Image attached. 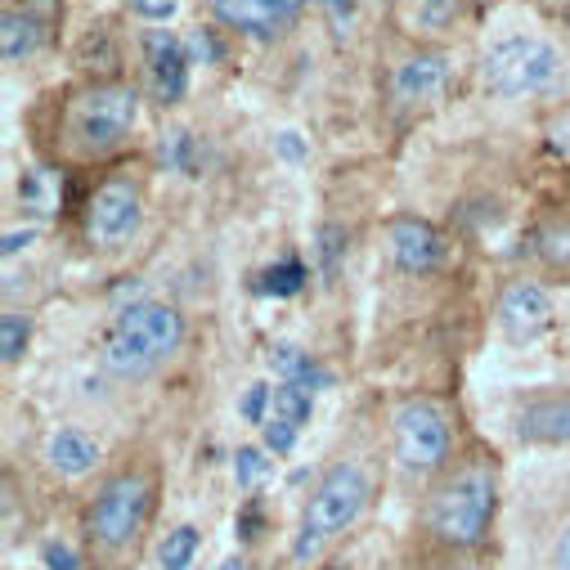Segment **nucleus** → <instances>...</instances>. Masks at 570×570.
<instances>
[{"instance_id": "1", "label": "nucleus", "mask_w": 570, "mask_h": 570, "mask_svg": "<svg viewBox=\"0 0 570 570\" xmlns=\"http://www.w3.org/2000/svg\"><path fill=\"white\" fill-rule=\"evenodd\" d=\"M185 346V320L176 306H163V302H135L126 306L108 337H104V368L121 382H139L158 373L176 351Z\"/></svg>"}, {"instance_id": "2", "label": "nucleus", "mask_w": 570, "mask_h": 570, "mask_svg": "<svg viewBox=\"0 0 570 570\" xmlns=\"http://www.w3.org/2000/svg\"><path fill=\"white\" fill-rule=\"evenodd\" d=\"M139 121V95L126 81H95L77 90L63 108V135L81 158H104L121 149Z\"/></svg>"}, {"instance_id": "3", "label": "nucleus", "mask_w": 570, "mask_h": 570, "mask_svg": "<svg viewBox=\"0 0 570 570\" xmlns=\"http://www.w3.org/2000/svg\"><path fill=\"white\" fill-rule=\"evenodd\" d=\"M368 503V476L360 463H337L311 494L306 512H302V530L293 539V557L311 561L315 552H324V543H333Z\"/></svg>"}, {"instance_id": "4", "label": "nucleus", "mask_w": 570, "mask_h": 570, "mask_svg": "<svg viewBox=\"0 0 570 570\" xmlns=\"http://www.w3.org/2000/svg\"><path fill=\"white\" fill-rule=\"evenodd\" d=\"M494 517V472L485 463L463 468L454 481L441 485V494L432 499V534L450 548H472Z\"/></svg>"}, {"instance_id": "5", "label": "nucleus", "mask_w": 570, "mask_h": 570, "mask_svg": "<svg viewBox=\"0 0 570 570\" xmlns=\"http://www.w3.org/2000/svg\"><path fill=\"white\" fill-rule=\"evenodd\" d=\"M481 77H485V90L490 95H499V99H525V95L548 90L561 77V55L543 37L512 32V37H503V41H494L485 50Z\"/></svg>"}, {"instance_id": "6", "label": "nucleus", "mask_w": 570, "mask_h": 570, "mask_svg": "<svg viewBox=\"0 0 570 570\" xmlns=\"http://www.w3.org/2000/svg\"><path fill=\"white\" fill-rule=\"evenodd\" d=\"M450 454V417L432 400H404L395 409V463L409 476L436 472Z\"/></svg>"}, {"instance_id": "7", "label": "nucleus", "mask_w": 570, "mask_h": 570, "mask_svg": "<svg viewBox=\"0 0 570 570\" xmlns=\"http://www.w3.org/2000/svg\"><path fill=\"white\" fill-rule=\"evenodd\" d=\"M149 499H154V481L145 476V472H121V476H112L104 490H99V499H95V508H90V530H95V539L104 543V548H126L135 534H139V525H145V517H149Z\"/></svg>"}, {"instance_id": "8", "label": "nucleus", "mask_w": 570, "mask_h": 570, "mask_svg": "<svg viewBox=\"0 0 570 570\" xmlns=\"http://www.w3.org/2000/svg\"><path fill=\"white\" fill-rule=\"evenodd\" d=\"M139 225H145V198H139V185L130 176H112L104 180L90 203H86V238L104 252L126 247Z\"/></svg>"}, {"instance_id": "9", "label": "nucleus", "mask_w": 570, "mask_h": 570, "mask_svg": "<svg viewBox=\"0 0 570 570\" xmlns=\"http://www.w3.org/2000/svg\"><path fill=\"white\" fill-rule=\"evenodd\" d=\"M145 63H149V90L158 104H180L189 90V41H180L167 28L145 32Z\"/></svg>"}, {"instance_id": "10", "label": "nucleus", "mask_w": 570, "mask_h": 570, "mask_svg": "<svg viewBox=\"0 0 570 570\" xmlns=\"http://www.w3.org/2000/svg\"><path fill=\"white\" fill-rule=\"evenodd\" d=\"M386 238H391V261H395L404 274H432V269H441L445 256H450L441 229L426 225V220H417V216H395L391 229H386Z\"/></svg>"}, {"instance_id": "11", "label": "nucleus", "mask_w": 570, "mask_h": 570, "mask_svg": "<svg viewBox=\"0 0 570 570\" xmlns=\"http://www.w3.org/2000/svg\"><path fill=\"white\" fill-rule=\"evenodd\" d=\"M548 324H552V302H548V293L539 288V283L521 278V283H512V288H503V297H499V328L517 346L543 337Z\"/></svg>"}, {"instance_id": "12", "label": "nucleus", "mask_w": 570, "mask_h": 570, "mask_svg": "<svg viewBox=\"0 0 570 570\" xmlns=\"http://www.w3.org/2000/svg\"><path fill=\"white\" fill-rule=\"evenodd\" d=\"M315 413V391L306 386H293V382H283L274 386V400H269V417L261 422V432H265V450L269 454H288L302 436V426L311 422Z\"/></svg>"}, {"instance_id": "13", "label": "nucleus", "mask_w": 570, "mask_h": 570, "mask_svg": "<svg viewBox=\"0 0 570 570\" xmlns=\"http://www.w3.org/2000/svg\"><path fill=\"white\" fill-rule=\"evenodd\" d=\"M212 10L234 32L274 37V32H283V28H288L306 10V0H212Z\"/></svg>"}, {"instance_id": "14", "label": "nucleus", "mask_w": 570, "mask_h": 570, "mask_svg": "<svg viewBox=\"0 0 570 570\" xmlns=\"http://www.w3.org/2000/svg\"><path fill=\"white\" fill-rule=\"evenodd\" d=\"M445 77H450V59L441 55V50H422V55H413V59H404L400 68H395V77H391V99L400 104V108H413V104H426L441 86H445Z\"/></svg>"}, {"instance_id": "15", "label": "nucleus", "mask_w": 570, "mask_h": 570, "mask_svg": "<svg viewBox=\"0 0 570 570\" xmlns=\"http://www.w3.org/2000/svg\"><path fill=\"white\" fill-rule=\"evenodd\" d=\"M517 432L525 441H570V391L566 395H534L530 404H521L517 413Z\"/></svg>"}, {"instance_id": "16", "label": "nucleus", "mask_w": 570, "mask_h": 570, "mask_svg": "<svg viewBox=\"0 0 570 570\" xmlns=\"http://www.w3.org/2000/svg\"><path fill=\"white\" fill-rule=\"evenodd\" d=\"M468 10V0H400L395 14H400V28L413 32V37H441L450 32Z\"/></svg>"}, {"instance_id": "17", "label": "nucleus", "mask_w": 570, "mask_h": 570, "mask_svg": "<svg viewBox=\"0 0 570 570\" xmlns=\"http://www.w3.org/2000/svg\"><path fill=\"white\" fill-rule=\"evenodd\" d=\"M46 459L63 476H86L99 463V445L81 432V426H59V432L50 436V445H46Z\"/></svg>"}, {"instance_id": "18", "label": "nucleus", "mask_w": 570, "mask_h": 570, "mask_svg": "<svg viewBox=\"0 0 570 570\" xmlns=\"http://www.w3.org/2000/svg\"><path fill=\"white\" fill-rule=\"evenodd\" d=\"M46 32H41V19L28 14V10H6V23H0V55L6 63H23L41 50Z\"/></svg>"}, {"instance_id": "19", "label": "nucleus", "mask_w": 570, "mask_h": 570, "mask_svg": "<svg viewBox=\"0 0 570 570\" xmlns=\"http://www.w3.org/2000/svg\"><path fill=\"white\" fill-rule=\"evenodd\" d=\"M269 368L283 377V382H293V386H320V382H328L320 368H315V360L306 355V351H297V346H274L269 351Z\"/></svg>"}, {"instance_id": "20", "label": "nucleus", "mask_w": 570, "mask_h": 570, "mask_svg": "<svg viewBox=\"0 0 570 570\" xmlns=\"http://www.w3.org/2000/svg\"><path fill=\"white\" fill-rule=\"evenodd\" d=\"M306 265L302 261H278V265H269L261 278H256V293H274V297H293V293H302L306 288Z\"/></svg>"}, {"instance_id": "21", "label": "nucleus", "mask_w": 570, "mask_h": 570, "mask_svg": "<svg viewBox=\"0 0 570 570\" xmlns=\"http://www.w3.org/2000/svg\"><path fill=\"white\" fill-rule=\"evenodd\" d=\"M19 203L37 216H50V207L59 203V189H55V176L50 171H28L19 180Z\"/></svg>"}, {"instance_id": "22", "label": "nucleus", "mask_w": 570, "mask_h": 570, "mask_svg": "<svg viewBox=\"0 0 570 570\" xmlns=\"http://www.w3.org/2000/svg\"><path fill=\"white\" fill-rule=\"evenodd\" d=\"M194 552H198V530H194V525H176V530L163 539L158 561H163V570H189Z\"/></svg>"}, {"instance_id": "23", "label": "nucleus", "mask_w": 570, "mask_h": 570, "mask_svg": "<svg viewBox=\"0 0 570 570\" xmlns=\"http://www.w3.org/2000/svg\"><path fill=\"white\" fill-rule=\"evenodd\" d=\"M28 337H32L28 315H19V311H6V315H0V355H6V364H19V360H23Z\"/></svg>"}, {"instance_id": "24", "label": "nucleus", "mask_w": 570, "mask_h": 570, "mask_svg": "<svg viewBox=\"0 0 570 570\" xmlns=\"http://www.w3.org/2000/svg\"><path fill=\"white\" fill-rule=\"evenodd\" d=\"M539 256H543L548 265L570 269V225H552L548 234H539Z\"/></svg>"}, {"instance_id": "25", "label": "nucleus", "mask_w": 570, "mask_h": 570, "mask_svg": "<svg viewBox=\"0 0 570 570\" xmlns=\"http://www.w3.org/2000/svg\"><path fill=\"white\" fill-rule=\"evenodd\" d=\"M163 163L189 176V171H194V135H185V130H171V135L163 139Z\"/></svg>"}, {"instance_id": "26", "label": "nucleus", "mask_w": 570, "mask_h": 570, "mask_svg": "<svg viewBox=\"0 0 570 570\" xmlns=\"http://www.w3.org/2000/svg\"><path fill=\"white\" fill-rule=\"evenodd\" d=\"M269 472V463H265V450H256V445H243L238 450V459H234V476H238V485L243 490H252L261 476Z\"/></svg>"}, {"instance_id": "27", "label": "nucleus", "mask_w": 570, "mask_h": 570, "mask_svg": "<svg viewBox=\"0 0 570 570\" xmlns=\"http://www.w3.org/2000/svg\"><path fill=\"white\" fill-rule=\"evenodd\" d=\"M41 561H46V570H81L77 548H72V543H63V539H50V543L41 548Z\"/></svg>"}, {"instance_id": "28", "label": "nucleus", "mask_w": 570, "mask_h": 570, "mask_svg": "<svg viewBox=\"0 0 570 570\" xmlns=\"http://www.w3.org/2000/svg\"><path fill=\"white\" fill-rule=\"evenodd\" d=\"M269 400H274L269 386H247V395H243V417H247V422H265V417H269Z\"/></svg>"}, {"instance_id": "29", "label": "nucleus", "mask_w": 570, "mask_h": 570, "mask_svg": "<svg viewBox=\"0 0 570 570\" xmlns=\"http://www.w3.org/2000/svg\"><path fill=\"white\" fill-rule=\"evenodd\" d=\"M337 256H342V229L328 225V229L320 234V261H324V274H328V278L337 274Z\"/></svg>"}, {"instance_id": "30", "label": "nucleus", "mask_w": 570, "mask_h": 570, "mask_svg": "<svg viewBox=\"0 0 570 570\" xmlns=\"http://www.w3.org/2000/svg\"><path fill=\"white\" fill-rule=\"evenodd\" d=\"M320 6L328 10L337 37H351V28H355V0H320Z\"/></svg>"}, {"instance_id": "31", "label": "nucleus", "mask_w": 570, "mask_h": 570, "mask_svg": "<svg viewBox=\"0 0 570 570\" xmlns=\"http://www.w3.org/2000/svg\"><path fill=\"white\" fill-rule=\"evenodd\" d=\"M130 6H135V14H145L154 23H167L176 14V0H130Z\"/></svg>"}, {"instance_id": "32", "label": "nucleus", "mask_w": 570, "mask_h": 570, "mask_svg": "<svg viewBox=\"0 0 570 570\" xmlns=\"http://www.w3.org/2000/svg\"><path fill=\"white\" fill-rule=\"evenodd\" d=\"M274 149H278V158H288V163H302V158L311 154V149L302 145V135H297V130H283V135L274 139Z\"/></svg>"}, {"instance_id": "33", "label": "nucleus", "mask_w": 570, "mask_h": 570, "mask_svg": "<svg viewBox=\"0 0 570 570\" xmlns=\"http://www.w3.org/2000/svg\"><path fill=\"white\" fill-rule=\"evenodd\" d=\"M189 55H198L203 63H216V59H220V46H216V37H212V32H203V28H198V32L189 37Z\"/></svg>"}, {"instance_id": "34", "label": "nucleus", "mask_w": 570, "mask_h": 570, "mask_svg": "<svg viewBox=\"0 0 570 570\" xmlns=\"http://www.w3.org/2000/svg\"><path fill=\"white\" fill-rule=\"evenodd\" d=\"M28 243H32V229H23V234H19V229H10V234H6V256H19Z\"/></svg>"}, {"instance_id": "35", "label": "nucleus", "mask_w": 570, "mask_h": 570, "mask_svg": "<svg viewBox=\"0 0 570 570\" xmlns=\"http://www.w3.org/2000/svg\"><path fill=\"white\" fill-rule=\"evenodd\" d=\"M557 570H570V525H566L561 539H557Z\"/></svg>"}, {"instance_id": "36", "label": "nucleus", "mask_w": 570, "mask_h": 570, "mask_svg": "<svg viewBox=\"0 0 570 570\" xmlns=\"http://www.w3.org/2000/svg\"><path fill=\"white\" fill-rule=\"evenodd\" d=\"M225 570H243V561H238V557H229V561H225Z\"/></svg>"}, {"instance_id": "37", "label": "nucleus", "mask_w": 570, "mask_h": 570, "mask_svg": "<svg viewBox=\"0 0 570 570\" xmlns=\"http://www.w3.org/2000/svg\"><path fill=\"white\" fill-rule=\"evenodd\" d=\"M324 570H346V566H324Z\"/></svg>"}]
</instances>
